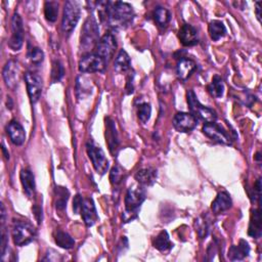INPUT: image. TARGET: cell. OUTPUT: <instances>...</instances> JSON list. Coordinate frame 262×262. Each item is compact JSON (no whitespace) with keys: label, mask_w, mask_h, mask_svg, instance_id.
<instances>
[{"label":"cell","mask_w":262,"mask_h":262,"mask_svg":"<svg viewBox=\"0 0 262 262\" xmlns=\"http://www.w3.org/2000/svg\"><path fill=\"white\" fill-rule=\"evenodd\" d=\"M260 191H261V178H258L254 184L253 196H252L253 202H257L260 200Z\"/></svg>","instance_id":"cell-39"},{"label":"cell","mask_w":262,"mask_h":262,"mask_svg":"<svg viewBox=\"0 0 262 262\" xmlns=\"http://www.w3.org/2000/svg\"><path fill=\"white\" fill-rule=\"evenodd\" d=\"M58 14V3L55 1H46L44 4V16L47 21L54 23Z\"/></svg>","instance_id":"cell-33"},{"label":"cell","mask_w":262,"mask_h":262,"mask_svg":"<svg viewBox=\"0 0 262 262\" xmlns=\"http://www.w3.org/2000/svg\"><path fill=\"white\" fill-rule=\"evenodd\" d=\"M2 150H3V154H4V157L6 160H9V154L6 151V148L4 146V144H2Z\"/></svg>","instance_id":"cell-43"},{"label":"cell","mask_w":262,"mask_h":262,"mask_svg":"<svg viewBox=\"0 0 262 262\" xmlns=\"http://www.w3.org/2000/svg\"><path fill=\"white\" fill-rule=\"evenodd\" d=\"M133 90H134V87H133V75L129 76L128 77V80H127V84H126V92L127 94H131L133 93Z\"/></svg>","instance_id":"cell-41"},{"label":"cell","mask_w":262,"mask_h":262,"mask_svg":"<svg viewBox=\"0 0 262 262\" xmlns=\"http://www.w3.org/2000/svg\"><path fill=\"white\" fill-rule=\"evenodd\" d=\"M95 53L99 55L106 63L112 59L117 48L116 38L113 33L107 32L98 40L95 45Z\"/></svg>","instance_id":"cell-9"},{"label":"cell","mask_w":262,"mask_h":262,"mask_svg":"<svg viewBox=\"0 0 262 262\" xmlns=\"http://www.w3.org/2000/svg\"><path fill=\"white\" fill-rule=\"evenodd\" d=\"M54 193H55V208L59 211L64 210L70 196V191L68 190L67 187L56 186L54 188Z\"/></svg>","instance_id":"cell-30"},{"label":"cell","mask_w":262,"mask_h":262,"mask_svg":"<svg viewBox=\"0 0 262 262\" xmlns=\"http://www.w3.org/2000/svg\"><path fill=\"white\" fill-rule=\"evenodd\" d=\"M99 38V27L96 18L93 15H89L84 21L80 36V47L83 51L91 50L95 47ZM89 52V51H88Z\"/></svg>","instance_id":"cell-3"},{"label":"cell","mask_w":262,"mask_h":262,"mask_svg":"<svg viewBox=\"0 0 262 262\" xmlns=\"http://www.w3.org/2000/svg\"><path fill=\"white\" fill-rule=\"evenodd\" d=\"M106 62L95 52H86L79 60V71L81 73H95L102 72Z\"/></svg>","instance_id":"cell-10"},{"label":"cell","mask_w":262,"mask_h":262,"mask_svg":"<svg viewBox=\"0 0 262 262\" xmlns=\"http://www.w3.org/2000/svg\"><path fill=\"white\" fill-rule=\"evenodd\" d=\"M209 34L213 41H218L219 39L225 36L226 28L224 24L220 20H217V19L211 20L209 24Z\"/></svg>","instance_id":"cell-29"},{"label":"cell","mask_w":262,"mask_h":262,"mask_svg":"<svg viewBox=\"0 0 262 262\" xmlns=\"http://www.w3.org/2000/svg\"><path fill=\"white\" fill-rule=\"evenodd\" d=\"M6 132L10 138V141L14 145H21L26 140V132L20 123L15 120L10 121L6 126Z\"/></svg>","instance_id":"cell-19"},{"label":"cell","mask_w":262,"mask_h":262,"mask_svg":"<svg viewBox=\"0 0 262 262\" xmlns=\"http://www.w3.org/2000/svg\"><path fill=\"white\" fill-rule=\"evenodd\" d=\"M36 237V229L28 221H16L12 227L13 243L18 246H27Z\"/></svg>","instance_id":"cell-7"},{"label":"cell","mask_w":262,"mask_h":262,"mask_svg":"<svg viewBox=\"0 0 262 262\" xmlns=\"http://www.w3.org/2000/svg\"><path fill=\"white\" fill-rule=\"evenodd\" d=\"M82 202H83V198L79 193L74 196V200H73V210H74L75 213H77V214L80 213Z\"/></svg>","instance_id":"cell-40"},{"label":"cell","mask_w":262,"mask_h":262,"mask_svg":"<svg viewBox=\"0 0 262 262\" xmlns=\"http://www.w3.org/2000/svg\"><path fill=\"white\" fill-rule=\"evenodd\" d=\"M208 215H201L194 220V228L198 235L201 238H205L208 236L211 230V222Z\"/></svg>","instance_id":"cell-26"},{"label":"cell","mask_w":262,"mask_h":262,"mask_svg":"<svg viewBox=\"0 0 262 262\" xmlns=\"http://www.w3.org/2000/svg\"><path fill=\"white\" fill-rule=\"evenodd\" d=\"M80 214H81L86 226L90 227L96 223V221L98 220V215L96 212L94 202L91 198L83 199L82 206L80 209Z\"/></svg>","instance_id":"cell-16"},{"label":"cell","mask_w":262,"mask_h":262,"mask_svg":"<svg viewBox=\"0 0 262 262\" xmlns=\"http://www.w3.org/2000/svg\"><path fill=\"white\" fill-rule=\"evenodd\" d=\"M64 76V68L60 60L55 59L52 61V68H51V79L54 83L59 82Z\"/></svg>","instance_id":"cell-37"},{"label":"cell","mask_w":262,"mask_h":262,"mask_svg":"<svg viewBox=\"0 0 262 262\" xmlns=\"http://www.w3.org/2000/svg\"><path fill=\"white\" fill-rule=\"evenodd\" d=\"M231 205H232V201L229 193L226 191H221L217 194L215 200L212 202L211 210L214 214L217 215L229 210Z\"/></svg>","instance_id":"cell-20"},{"label":"cell","mask_w":262,"mask_h":262,"mask_svg":"<svg viewBox=\"0 0 262 262\" xmlns=\"http://www.w3.org/2000/svg\"><path fill=\"white\" fill-rule=\"evenodd\" d=\"M208 91L209 93L216 97V98H220L223 93H224V83L223 80L220 76L215 75L212 79V82L208 85Z\"/></svg>","instance_id":"cell-32"},{"label":"cell","mask_w":262,"mask_h":262,"mask_svg":"<svg viewBox=\"0 0 262 262\" xmlns=\"http://www.w3.org/2000/svg\"><path fill=\"white\" fill-rule=\"evenodd\" d=\"M20 182L24 188V191L26 195L29 199L34 198L35 190H36V184H35V177L31 170L29 169H23L19 173Z\"/></svg>","instance_id":"cell-22"},{"label":"cell","mask_w":262,"mask_h":262,"mask_svg":"<svg viewBox=\"0 0 262 262\" xmlns=\"http://www.w3.org/2000/svg\"><path fill=\"white\" fill-rule=\"evenodd\" d=\"M86 150L95 172L100 175H104L108 170L110 164L102 148L96 144L93 139H89L86 142Z\"/></svg>","instance_id":"cell-6"},{"label":"cell","mask_w":262,"mask_h":262,"mask_svg":"<svg viewBox=\"0 0 262 262\" xmlns=\"http://www.w3.org/2000/svg\"><path fill=\"white\" fill-rule=\"evenodd\" d=\"M150 115H151V106L148 102H142L138 105L137 117L143 125H145L148 122V120L150 119Z\"/></svg>","instance_id":"cell-35"},{"label":"cell","mask_w":262,"mask_h":262,"mask_svg":"<svg viewBox=\"0 0 262 262\" xmlns=\"http://www.w3.org/2000/svg\"><path fill=\"white\" fill-rule=\"evenodd\" d=\"M152 246L161 251V252H166L169 251L172 247L173 244L170 241V236L166 230H162L152 241Z\"/></svg>","instance_id":"cell-27"},{"label":"cell","mask_w":262,"mask_h":262,"mask_svg":"<svg viewBox=\"0 0 262 262\" xmlns=\"http://www.w3.org/2000/svg\"><path fill=\"white\" fill-rule=\"evenodd\" d=\"M24 44V25L23 19L18 13H13L11 18V36L8 41L10 49L16 51L21 48Z\"/></svg>","instance_id":"cell-11"},{"label":"cell","mask_w":262,"mask_h":262,"mask_svg":"<svg viewBox=\"0 0 262 262\" xmlns=\"http://www.w3.org/2000/svg\"><path fill=\"white\" fill-rule=\"evenodd\" d=\"M195 69L196 63L191 58L180 56L176 66V74L178 79H180L181 81H186L195 71Z\"/></svg>","instance_id":"cell-18"},{"label":"cell","mask_w":262,"mask_h":262,"mask_svg":"<svg viewBox=\"0 0 262 262\" xmlns=\"http://www.w3.org/2000/svg\"><path fill=\"white\" fill-rule=\"evenodd\" d=\"M81 14V6L78 1H66L61 19V30L66 36H70L76 28Z\"/></svg>","instance_id":"cell-4"},{"label":"cell","mask_w":262,"mask_h":262,"mask_svg":"<svg viewBox=\"0 0 262 262\" xmlns=\"http://www.w3.org/2000/svg\"><path fill=\"white\" fill-rule=\"evenodd\" d=\"M178 38L183 46H194L199 43V36L196 29L189 25L183 24L178 32Z\"/></svg>","instance_id":"cell-17"},{"label":"cell","mask_w":262,"mask_h":262,"mask_svg":"<svg viewBox=\"0 0 262 262\" xmlns=\"http://www.w3.org/2000/svg\"><path fill=\"white\" fill-rule=\"evenodd\" d=\"M42 260L43 261H59V260H61V256L58 252H56L52 249H49V250H47L45 257Z\"/></svg>","instance_id":"cell-38"},{"label":"cell","mask_w":262,"mask_h":262,"mask_svg":"<svg viewBox=\"0 0 262 262\" xmlns=\"http://www.w3.org/2000/svg\"><path fill=\"white\" fill-rule=\"evenodd\" d=\"M248 234L254 238L261 237L262 234V221H261V210L260 208L254 209L251 214Z\"/></svg>","instance_id":"cell-23"},{"label":"cell","mask_w":262,"mask_h":262,"mask_svg":"<svg viewBox=\"0 0 262 262\" xmlns=\"http://www.w3.org/2000/svg\"><path fill=\"white\" fill-rule=\"evenodd\" d=\"M203 132L207 137H209L213 141L225 145H230L232 141L235 139V136L231 135L234 134L233 132H229L216 122L205 123V125L203 126Z\"/></svg>","instance_id":"cell-8"},{"label":"cell","mask_w":262,"mask_h":262,"mask_svg":"<svg viewBox=\"0 0 262 262\" xmlns=\"http://www.w3.org/2000/svg\"><path fill=\"white\" fill-rule=\"evenodd\" d=\"M186 99H187V103H188V107H189L190 113L198 120H202L206 123L216 122V120H217L216 112L213 108L202 104L198 100V98H196V96H195V94L192 90H188L186 92Z\"/></svg>","instance_id":"cell-5"},{"label":"cell","mask_w":262,"mask_h":262,"mask_svg":"<svg viewBox=\"0 0 262 262\" xmlns=\"http://www.w3.org/2000/svg\"><path fill=\"white\" fill-rule=\"evenodd\" d=\"M261 6H262V2H261V1H257V2H256L255 11H256L257 18H258V20H259L260 23H261Z\"/></svg>","instance_id":"cell-42"},{"label":"cell","mask_w":262,"mask_h":262,"mask_svg":"<svg viewBox=\"0 0 262 262\" xmlns=\"http://www.w3.org/2000/svg\"><path fill=\"white\" fill-rule=\"evenodd\" d=\"M145 189L142 185L130 186L125 194V212L122 218L125 222H129L136 218L138 210L145 201Z\"/></svg>","instance_id":"cell-2"},{"label":"cell","mask_w":262,"mask_h":262,"mask_svg":"<svg viewBox=\"0 0 262 262\" xmlns=\"http://www.w3.org/2000/svg\"><path fill=\"white\" fill-rule=\"evenodd\" d=\"M104 121H105V141L107 143L110 152L113 156H115L117 155L120 146V140H119V135L116 127V122L111 117H106Z\"/></svg>","instance_id":"cell-14"},{"label":"cell","mask_w":262,"mask_h":262,"mask_svg":"<svg viewBox=\"0 0 262 262\" xmlns=\"http://www.w3.org/2000/svg\"><path fill=\"white\" fill-rule=\"evenodd\" d=\"M154 19L159 27L165 28L171 20V13L167 8L158 6L154 10Z\"/></svg>","instance_id":"cell-31"},{"label":"cell","mask_w":262,"mask_h":262,"mask_svg":"<svg viewBox=\"0 0 262 262\" xmlns=\"http://www.w3.org/2000/svg\"><path fill=\"white\" fill-rule=\"evenodd\" d=\"M99 15L102 21L113 29H123L129 26L134 18L133 7L122 1L98 2Z\"/></svg>","instance_id":"cell-1"},{"label":"cell","mask_w":262,"mask_h":262,"mask_svg":"<svg viewBox=\"0 0 262 262\" xmlns=\"http://www.w3.org/2000/svg\"><path fill=\"white\" fill-rule=\"evenodd\" d=\"M250 246L245 239H241L237 245H233L229 248L227 257L230 261H242L249 256Z\"/></svg>","instance_id":"cell-21"},{"label":"cell","mask_w":262,"mask_h":262,"mask_svg":"<svg viewBox=\"0 0 262 262\" xmlns=\"http://www.w3.org/2000/svg\"><path fill=\"white\" fill-rule=\"evenodd\" d=\"M124 178L125 172L119 165H116L115 167L112 168L110 172V180L113 186H119L123 182Z\"/></svg>","instance_id":"cell-34"},{"label":"cell","mask_w":262,"mask_h":262,"mask_svg":"<svg viewBox=\"0 0 262 262\" xmlns=\"http://www.w3.org/2000/svg\"><path fill=\"white\" fill-rule=\"evenodd\" d=\"M130 67H131V59L129 54L124 49H121L115 59L114 70L117 73H125L130 69Z\"/></svg>","instance_id":"cell-25"},{"label":"cell","mask_w":262,"mask_h":262,"mask_svg":"<svg viewBox=\"0 0 262 262\" xmlns=\"http://www.w3.org/2000/svg\"><path fill=\"white\" fill-rule=\"evenodd\" d=\"M19 66L15 60H8L3 68L2 76L5 85L9 89H15L19 82Z\"/></svg>","instance_id":"cell-15"},{"label":"cell","mask_w":262,"mask_h":262,"mask_svg":"<svg viewBox=\"0 0 262 262\" xmlns=\"http://www.w3.org/2000/svg\"><path fill=\"white\" fill-rule=\"evenodd\" d=\"M28 58L34 66H40L44 59V52L39 47H31L28 50Z\"/></svg>","instance_id":"cell-36"},{"label":"cell","mask_w":262,"mask_h":262,"mask_svg":"<svg viewBox=\"0 0 262 262\" xmlns=\"http://www.w3.org/2000/svg\"><path fill=\"white\" fill-rule=\"evenodd\" d=\"M24 77L30 100L32 103H36L42 93V79L37 73L31 71L26 72Z\"/></svg>","instance_id":"cell-12"},{"label":"cell","mask_w":262,"mask_h":262,"mask_svg":"<svg viewBox=\"0 0 262 262\" xmlns=\"http://www.w3.org/2000/svg\"><path fill=\"white\" fill-rule=\"evenodd\" d=\"M54 241L58 247L66 249V250H70V249L74 248V246H75L74 238L68 232H66L61 229H57L55 231Z\"/></svg>","instance_id":"cell-28"},{"label":"cell","mask_w":262,"mask_h":262,"mask_svg":"<svg viewBox=\"0 0 262 262\" xmlns=\"http://www.w3.org/2000/svg\"><path fill=\"white\" fill-rule=\"evenodd\" d=\"M173 127L178 132H190L198 125V119L191 113H177L172 121Z\"/></svg>","instance_id":"cell-13"},{"label":"cell","mask_w":262,"mask_h":262,"mask_svg":"<svg viewBox=\"0 0 262 262\" xmlns=\"http://www.w3.org/2000/svg\"><path fill=\"white\" fill-rule=\"evenodd\" d=\"M135 180L142 186H150L156 182L157 170L154 168H143L134 175Z\"/></svg>","instance_id":"cell-24"}]
</instances>
